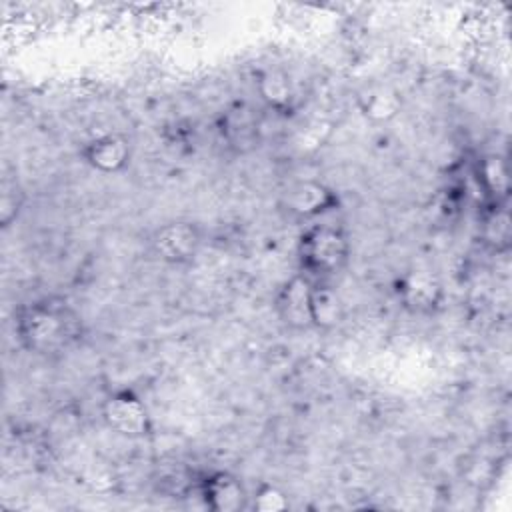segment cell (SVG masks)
<instances>
[{
    "instance_id": "obj_1",
    "label": "cell",
    "mask_w": 512,
    "mask_h": 512,
    "mask_svg": "<svg viewBox=\"0 0 512 512\" xmlns=\"http://www.w3.org/2000/svg\"><path fill=\"white\" fill-rule=\"evenodd\" d=\"M14 328L22 346L38 356H58L82 338L78 312L54 298L24 304L16 314Z\"/></svg>"
},
{
    "instance_id": "obj_2",
    "label": "cell",
    "mask_w": 512,
    "mask_h": 512,
    "mask_svg": "<svg viewBox=\"0 0 512 512\" xmlns=\"http://www.w3.org/2000/svg\"><path fill=\"white\" fill-rule=\"evenodd\" d=\"M300 268L318 280L336 276L350 258V242L342 228L314 224L304 230L298 242Z\"/></svg>"
},
{
    "instance_id": "obj_3",
    "label": "cell",
    "mask_w": 512,
    "mask_h": 512,
    "mask_svg": "<svg viewBox=\"0 0 512 512\" xmlns=\"http://www.w3.org/2000/svg\"><path fill=\"white\" fill-rule=\"evenodd\" d=\"M202 244L200 230L194 222L174 220L154 230L150 248L154 256L166 264H188L196 258Z\"/></svg>"
},
{
    "instance_id": "obj_4",
    "label": "cell",
    "mask_w": 512,
    "mask_h": 512,
    "mask_svg": "<svg viewBox=\"0 0 512 512\" xmlns=\"http://www.w3.org/2000/svg\"><path fill=\"white\" fill-rule=\"evenodd\" d=\"M102 420L108 428L128 438H140L152 430L146 404L130 390H118L106 396L102 402Z\"/></svg>"
},
{
    "instance_id": "obj_5",
    "label": "cell",
    "mask_w": 512,
    "mask_h": 512,
    "mask_svg": "<svg viewBox=\"0 0 512 512\" xmlns=\"http://www.w3.org/2000/svg\"><path fill=\"white\" fill-rule=\"evenodd\" d=\"M312 290H314V282L306 274H296L278 288L274 306H276L278 318L288 328L292 330L314 328Z\"/></svg>"
},
{
    "instance_id": "obj_6",
    "label": "cell",
    "mask_w": 512,
    "mask_h": 512,
    "mask_svg": "<svg viewBox=\"0 0 512 512\" xmlns=\"http://www.w3.org/2000/svg\"><path fill=\"white\" fill-rule=\"evenodd\" d=\"M402 306L414 314H432L444 298L442 282L428 270H412L398 282Z\"/></svg>"
},
{
    "instance_id": "obj_7",
    "label": "cell",
    "mask_w": 512,
    "mask_h": 512,
    "mask_svg": "<svg viewBox=\"0 0 512 512\" xmlns=\"http://www.w3.org/2000/svg\"><path fill=\"white\" fill-rule=\"evenodd\" d=\"M336 206V192L316 180L298 182L284 196V208L296 218H316L320 214L336 210Z\"/></svg>"
},
{
    "instance_id": "obj_8",
    "label": "cell",
    "mask_w": 512,
    "mask_h": 512,
    "mask_svg": "<svg viewBox=\"0 0 512 512\" xmlns=\"http://www.w3.org/2000/svg\"><path fill=\"white\" fill-rule=\"evenodd\" d=\"M132 156L130 142L122 134H102L88 140L82 148L84 162L102 174L122 172Z\"/></svg>"
},
{
    "instance_id": "obj_9",
    "label": "cell",
    "mask_w": 512,
    "mask_h": 512,
    "mask_svg": "<svg viewBox=\"0 0 512 512\" xmlns=\"http://www.w3.org/2000/svg\"><path fill=\"white\" fill-rule=\"evenodd\" d=\"M200 496L206 508L214 512H236L248 502L242 482L224 470L212 472L200 482Z\"/></svg>"
},
{
    "instance_id": "obj_10",
    "label": "cell",
    "mask_w": 512,
    "mask_h": 512,
    "mask_svg": "<svg viewBox=\"0 0 512 512\" xmlns=\"http://www.w3.org/2000/svg\"><path fill=\"white\" fill-rule=\"evenodd\" d=\"M220 132L230 148L238 152L250 150L258 142V118L252 108L236 104L222 116Z\"/></svg>"
},
{
    "instance_id": "obj_11",
    "label": "cell",
    "mask_w": 512,
    "mask_h": 512,
    "mask_svg": "<svg viewBox=\"0 0 512 512\" xmlns=\"http://www.w3.org/2000/svg\"><path fill=\"white\" fill-rule=\"evenodd\" d=\"M358 106L362 114L374 122H386L398 116L402 108L400 94L390 86H368L358 94Z\"/></svg>"
},
{
    "instance_id": "obj_12",
    "label": "cell",
    "mask_w": 512,
    "mask_h": 512,
    "mask_svg": "<svg viewBox=\"0 0 512 512\" xmlns=\"http://www.w3.org/2000/svg\"><path fill=\"white\" fill-rule=\"evenodd\" d=\"M258 94L270 110L284 112L294 102V86L286 72L270 68L258 78Z\"/></svg>"
},
{
    "instance_id": "obj_13",
    "label": "cell",
    "mask_w": 512,
    "mask_h": 512,
    "mask_svg": "<svg viewBox=\"0 0 512 512\" xmlns=\"http://www.w3.org/2000/svg\"><path fill=\"white\" fill-rule=\"evenodd\" d=\"M478 180L484 188V192L496 202H504L510 192V174L506 160L498 154L484 156L478 164Z\"/></svg>"
},
{
    "instance_id": "obj_14",
    "label": "cell",
    "mask_w": 512,
    "mask_h": 512,
    "mask_svg": "<svg viewBox=\"0 0 512 512\" xmlns=\"http://www.w3.org/2000/svg\"><path fill=\"white\" fill-rule=\"evenodd\" d=\"M312 318L314 328H334L344 320V306L340 296L326 284H314L312 290Z\"/></svg>"
},
{
    "instance_id": "obj_15",
    "label": "cell",
    "mask_w": 512,
    "mask_h": 512,
    "mask_svg": "<svg viewBox=\"0 0 512 512\" xmlns=\"http://www.w3.org/2000/svg\"><path fill=\"white\" fill-rule=\"evenodd\" d=\"M250 506L258 512H280L288 508V496L274 484H260Z\"/></svg>"
},
{
    "instance_id": "obj_16",
    "label": "cell",
    "mask_w": 512,
    "mask_h": 512,
    "mask_svg": "<svg viewBox=\"0 0 512 512\" xmlns=\"http://www.w3.org/2000/svg\"><path fill=\"white\" fill-rule=\"evenodd\" d=\"M22 206V192L16 186V182L4 180L2 184V198H0V220L2 226H10V222L18 216V210Z\"/></svg>"
}]
</instances>
